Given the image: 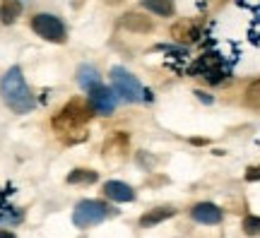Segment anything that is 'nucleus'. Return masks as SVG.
<instances>
[{
	"label": "nucleus",
	"instance_id": "aec40b11",
	"mask_svg": "<svg viewBox=\"0 0 260 238\" xmlns=\"http://www.w3.org/2000/svg\"><path fill=\"white\" fill-rule=\"evenodd\" d=\"M195 94H198V96H200V99H203V101H207V104L212 101V99H210V96H207V94H203V92H195Z\"/></svg>",
	"mask_w": 260,
	"mask_h": 238
},
{
	"label": "nucleus",
	"instance_id": "f3484780",
	"mask_svg": "<svg viewBox=\"0 0 260 238\" xmlns=\"http://www.w3.org/2000/svg\"><path fill=\"white\" fill-rule=\"evenodd\" d=\"M243 233L246 236H258L260 233V217H246L243 219Z\"/></svg>",
	"mask_w": 260,
	"mask_h": 238
},
{
	"label": "nucleus",
	"instance_id": "4468645a",
	"mask_svg": "<svg viewBox=\"0 0 260 238\" xmlns=\"http://www.w3.org/2000/svg\"><path fill=\"white\" fill-rule=\"evenodd\" d=\"M171 37L181 39V41H195L198 39V29L193 24H188V22H181V24H176L171 29Z\"/></svg>",
	"mask_w": 260,
	"mask_h": 238
},
{
	"label": "nucleus",
	"instance_id": "ddd939ff",
	"mask_svg": "<svg viewBox=\"0 0 260 238\" xmlns=\"http://www.w3.org/2000/svg\"><path fill=\"white\" fill-rule=\"evenodd\" d=\"M142 8L149 10V12H154V15H159V17H171V15L176 12L174 0H142Z\"/></svg>",
	"mask_w": 260,
	"mask_h": 238
},
{
	"label": "nucleus",
	"instance_id": "412c9836",
	"mask_svg": "<svg viewBox=\"0 0 260 238\" xmlns=\"http://www.w3.org/2000/svg\"><path fill=\"white\" fill-rule=\"evenodd\" d=\"M106 3H109V5H118L121 0H106Z\"/></svg>",
	"mask_w": 260,
	"mask_h": 238
},
{
	"label": "nucleus",
	"instance_id": "1a4fd4ad",
	"mask_svg": "<svg viewBox=\"0 0 260 238\" xmlns=\"http://www.w3.org/2000/svg\"><path fill=\"white\" fill-rule=\"evenodd\" d=\"M121 27L128 31H135V34H149L154 24H152V19L140 15V12H125L121 17Z\"/></svg>",
	"mask_w": 260,
	"mask_h": 238
},
{
	"label": "nucleus",
	"instance_id": "dca6fc26",
	"mask_svg": "<svg viewBox=\"0 0 260 238\" xmlns=\"http://www.w3.org/2000/svg\"><path fill=\"white\" fill-rule=\"evenodd\" d=\"M99 176L96 171H89V168H75L73 174H68V183H94Z\"/></svg>",
	"mask_w": 260,
	"mask_h": 238
},
{
	"label": "nucleus",
	"instance_id": "39448f33",
	"mask_svg": "<svg viewBox=\"0 0 260 238\" xmlns=\"http://www.w3.org/2000/svg\"><path fill=\"white\" fill-rule=\"evenodd\" d=\"M111 84H113V92L118 94L121 99L130 101V104H138V101H142V96H145L142 84H140L128 70H123V67H113L111 70Z\"/></svg>",
	"mask_w": 260,
	"mask_h": 238
},
{
	"label": "nucleus",
	"instance_id": "7ed1b4c3",
	"mask_svg": "<svg viewBox=\"0 0 260 238\" xmlns=\"http://www.w3.org/2000/svg\"><path fill=\"white\" fill-rule=\"evenodd\" d=\"M111 214L109 205L102 200H82L73 212V224L77 229H89V226H96L102 224L106 217Z\"/></svg>",
	"mask_w": 260,
	"mask_h": 238
},
{
	"label": "nucleus",
	"instance_id": "20e7f679",
	"mask_svg": "<svg viewBox=\"0 0 260 238\" xmlns=\"http://www.w3.org/2000/svg\"><path fill=\"white\" fill-rule=\"evenodd\" d=\"M31 29H34V34L41 37L44 41H51V44H65V39H68V31H65V24L56 15H51V12H39L31 17Z\"/></svg>",
	"mask_w": 260,
	"mask_h": 238
},
{
	"label": "nucleus",
	"instance_id": "6e6552de",
	"mask_svg": "<svg viewBox=\"0 0 260 238\" xmlns=\"http://www.w3.org/2000/svg\"><path fill=\"white\" fill-rule=\"evenodd\" d=\"M104 195L113 202H133L135 200V190L123 181H106L104 183Z\"/></svg>",
	"mask_w": 260,
	"mask_h": 238
},
{
	"label": "nucleus",
	"instance_id": "f257e3e1",
	"mask_svg": "<svg viewBox=\"0 0 260 238\" xmlns=\"http://www.w3.org/2000/svg\"><path fill=\"white\" fill-rule=\"evenodd\" d=\"M0 96L5 101V106L10 111H15V113H29L37 106V99H34V94H31L27 80H24V75H22V70L17 65L10 67L8 73L3 75V80H0Z\"/></svg>",
	"mask_w": 260,
	"mask_h": 238
},
{
	"label": "nucleus",
	"instance_id": "2eb2a0df",
	"mask_svg": "<svg viewBox=\"0 0 260 238\" xmlns=\"http://www.w3.org/2000/svg\"><path fill=\"white\" fill-rule=\"evenodd\" d=\"M243 101H246L248 109H260V80H255V82H251L246 87Z\"/></svg>",
	"mask_w": 260,
	"mask_h": 238
},
{
	"label": "nucleus",
	"instance_id": "6ab92c4d",
	"mask_svg": "<svg viewBox=\"0 0 260 238\" xmlns=\"http://www.w3.org/2000/svg\"><path fill=\"white\" fill-rule=\"evenodd\" d=\"M0 238H15V233H10V231H0Z\"/></svg>",
	"mask_w": 260,
	"mask_h": 238
},
{
	"label": "nucleus",
	"instance_id": "9d476101",
	"mask_svg": "<svg viewBox=\"0 0 260 238\" xmlns=\"http://www.w3.org/2000/svg\"><path fill=\"white\" fill-rule=\"evenodd\" d=\"M174 214H176L174 207H157V210H149L147 214L140 217V226H142V229H152V226H157V224H161V221L171 219Z\"/></svg>",
	"mask_w": 260,
	"mask_h": 238
},
{
	"label": "nucleus",
	"instance_id": "423d86ee",
	"mask_svg": "<svg viewBox=\"0 0 260 238\" xmlns=\"http://www.w3.org/2000/svg\"><path fill=\"white\" fill-rule=\"evenodd\" d=\"M89 104H92V109L99 116H111L113 111H116V106H118V96H116L113 89L102 84V87H96V89L89 92Z\"/></svg>",
	"mask_w": 260,
	"mask_h": 238
},
{
	"label": "nucleus",
	"instance_id": "4be33fe9",
	"mask_svg": "<svg viewBox=\"0 0 260 238\" xmlns=\"http://www.w3.org/2000/svg\"><path fill=\"white\" fill-rule=\"evenodd\" d=\"M0 205H3V192H0Z\"/></svg>",
	"mask_w": 260,
	"mask_h": 238
},
{
	"label": "nucleus",
	"instance_id": "9b49d317",
	"mask_svg": "<svg viewBox=\"0 0 260 238\" xmlns=\"http://www.w3.org/2000/svg\"><path fill=\"white\" fill-rule=\"evenodd\" d=\"M77 82H80V87H82L84 92H92L96 87H102V75L96 73L92 65H82L77 70Z\"/></svg>",
	"mask_w": 260,
	"mask_h": 238
},
{
	"label": "nucleus",
	"instance_id": "f8f14e48",
	"mask_svg": "<svg viewBox=\"0 0 260 238\" xmlns=\"http://www.w3.org/2000/svg\"><path fill=\"white\" fill-rule=\"evenodd\" d=\"M22 15V3L19 0H3L0 3V22L8 27V24H15L17 17Z\"/></svg>",
	"mask_w": 260,
	"mask_h": 238
},
{
	"label": "nucleus",
	"instance_id": "0eeeda50",
	"mask_svg": "<svg viewBox=\"0 0 260 238\" xmlns=\"http://www.w3.org/2000/svg\"><path fill=\"white\" fill-rule=\"evenodd\" d=\"M190 217H193L198 224H207V226H212V224H219L222 221V210L212 205V202H200V205H195L193 210H190Z\"/></svg>",
	"mask_w": 260,
	"mask_h": 238
},
{
	"label": "nucleus",
	"instance_id": "a211bd4d",
	"mask_svg": "<svg viewBox=\"0 0 260 238\" xmlns=\"http://www.w3.org/2000/svg\"><path fill=\"white\" fill-rule=\"evenodd\" d=\"M246 181H248V183L260 181V166H251V168H246Z\"/></svg>",
	"mask_w": 260,
	"mask_h": 238
},
{
	"label": "nucleus",
	"instance_id": "f03ea898",
	"mask_svg": "<svg viewBox=\"0 0 260 238\" xmlns=\"http://www.w3.org/2000/svg\"><path fill=\"white\" fill-rule=\"evenodd\" d=\"M92 104H84L82 99H73L65 104V109L53 118V128L60 132H75L77 128H84L87 120L92 118Z\"/></svg>",
	"mask_w": 260,
	"mask_h": 238
}]
</instances>
